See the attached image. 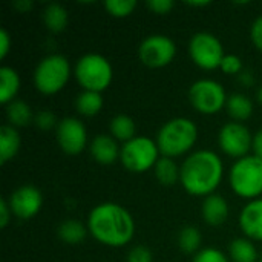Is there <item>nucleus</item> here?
I'll use <instances>...</instances> for the list:
<instances>
[{
    "label": "nucleus",
    "instance_id": "obj_22",
    "mask_svg": "<svg viewBox=\"0 0 262 262\" xmlns=\"http://www.w3.org/2000/svg\"><path fill=\"white\" fill-rule=\"evenodd\" d=\"M229 255L233 262H256L258 250L247 238H236L229 246Z\"/></svg>",
    "mask_w": 262,
    "mask_h": 262
},
{
    "label": "nucleus",
    "instance_id": "obj_19",
    "mask_svg": "<svg viewBox=\"0 0 262 262\" xmlns=\"http://www.w3.org/2000/svg\"><path fill=\"white\" fill-rule=\"evenodd\" d=\"M226 109H227V114L235 121L239 123V121H244V120L250 118V115L253 112V103L244 94H232L227 98Z\"/></svg>",
    "mask_w": 262,
    "mask_h": 262
},
{
    "label": "nucleus",
    "instance_id": "obj_40",
    "mask_svg": "<svg viewBox=\"0 0 262 262\" xmlns=\"http://www.w3.org/2000/svg\"><path fill=\"white\" fill-rule=\"evenodd\" d=\"M187 5H190V6H196V8H198V6H209V5H210V2H207V0H206V2H187Z\"/></svg>",
    "mask_w": 262,
    "mask_h": 262
},
{
    "label": "nucleus",
    "instance_id": "obj_36",
    "mask_svg": "<svg viewBox=\"0 0 262 262\" xmlns=\"http://www.w3.org/2000/svg\"><path fill=\"white\" fill-rule=\"evenodd\" d=\"M11 48V37L6 29H0V58H5Z\"/></svg>",
    "mask_w": 262,
    "mask_h": 262
},
{
    "label": "nucleus",
    "instance_id": "obj_39",
    "mask_svg": "<svg viewBox=\"0 0 262 262\" xmlns=\"http://www.w3.org/2000/svg\"><path fill=\"white\" fill-rule=\"evenodd\" d=\"M239 80H241V83H244L246 86H250V84L253 83V75H252L250 72H241V74H239Z\"/></svg>",
    "mask_w": 262,
    "mask_h": 262
},
{
    "label": "nucleus",
    "instance_id": "obj_23",
    "mask_svg": "<svg viewBox=\"0 0 262 262\" xmlns=\"http://www.w3.org/2000/svg\"><path fill=\"white\" fill-rule=\"evenodd\" d=\"M43 21L52 32H61L68 25V11L60 3H49L43 11Z\"/></svg>",
    "mask_w": 262,
    "mask_h": 262
},
{
    "label": "nucleus",
    "instance_id": "obj_33",
    "mask_svg": "<svg viewBox=\"0 0 262 262\" xmlns=\"http://www.w3.org/2000/svg\"><path fill=\"white\" fill-rule=\"evenodd\" d=\"M147 6L157 14H167L175 6V2H172V0H150V2H147Z\"/></svg>",
    "mask_w": 262,
    "mask_h": 262
},
{
    "label": "nucleus",
    "instance_id": "obj_29",
    "mask_svg": "<svg viewBox=\"0 0 262 262\" xmlns=\"http://www.w3.org/2000/svg\"><path fill=\"white\" fill-rule=\"evenodd\" d=\"M192 262H230L229 258L218 249H213V247H207V249H203L200 250L195 256H193V261Z\"/></svg>",
    "mask_w": 262,
    "mask_h": 262
},
{
    "label": "nucleus",
    "instance_id": "obj_32",
    "mask_svg": "<svg viewBox=\"0 0 262 262\" xmlns=\"http://www.w3.org/2000/svg\"><path fill=\"white\" fill-rule=\"evenodd\" d=\"M127 262H152V253L147 247L137 246L129 252Z\"/></svg>",
    "mask_w": 262,
    "mask_h": 262
},
{
    "label": "nucleus",
    "instance_id": "obj_35",
    "mask_svg": "<svg viewBox=\"0 0 262 262\" xmlns=\"http://www.w3.org/2000/svg\"><path fill=\"white\" fill-rule=\"evenodd\" d=\"M12 212L9 209V204H8V200L2 198L0 200V227L5 229L9 223V218H11Z\"/></svg>",
    "mask_w": 262,
    "mask_h": 262
},
{
    "label": "nucleus",
    "instance_id": "obj_3",
    "mask_svg": "<svg viewBox=\"0 0 262 262\" xmlns=\"http://www.w3.org/2000/svg\"><path fill=\"white\" fill-rule=\"evenodd\" d=\"M198 140L196 124L184 117L169 120L157 134V146L160 154L167 158H175L187 154Z\"/></svg>",
    "mask_w": 262,
    "mask_h": 262
},
{
    "label": "nucleus",
    "instance_id": "obj_42",
    "mask_svg": "<svg viewBox=\"0 0 262 262\" xmlns=\"http://www.w3.org/2000/svg\"><path fill=\"white\" fill-rule=\"evenodd\" d=\"M258 262H262V259H261V261H258Z\"/></svg>",
    "mask_w": 262,
    "mask_h": 262
},
{
    "label": "nucleus",
    "instance_id": "obj_1",
    "mask_svg": "<svg viewBox=\"0 0 262 262\" xmlns=\"http://www.w3.org/2000/svg\"><path fill=\"white\" fill-rule=\"evenodd\" d=\"M89 233L101 244L123 247L129 244L135 233L132 215L120 204L103 203L95 206L88 218Z\"/></svg>",
    "mask_w": 262,
    "mask_h": 262
},
{
    "label": "nucleus",
    "instance_id": "obj_12",
    "mask_svg": "<svg viewBox=\"0 0 262 262\" xmlns=\"http://www.w3.org/2000/svg\"><path fill=\"white\" fill-rule=\"evenodd\" d=\"M57 143L68 155H78L86 147L88 132L84 124L74 117H66L58 121L55 127Z\"/></svg>",
    "mask_w": 262,
    "mask_h": 262
},
{
    "label": "nucleus",
    "instance_id": "obj_17",
    "mask_svg": "<svg viewBox=\"0 0 262 262\" xmlns=\"http://www.w3.org/2000/svg\"><path fill=\"white\" fill-rule=\"evenodd\" d=\"M20 135L15 127L5 124L0 129V163L5 164L12 160L20 149Z\"/></svg>",
    "mask_w": 262,
    "mask_h": 262
},
{
    "label": "nucleus",
    "instance_id": "obj_2",
    "mask_svg": "<svg viewBox=\"0 0 262 262\" xmlns=\"http://www.w3.org/2000/svg\"><path fill=\"white\" fill-rule=\"evenodd\" d=\"M224 166L212 150H196L189 155L180 167V181L187 193L209 196L221 184Z\"/></svg>",
    "mask_w": 262,
    "mask_h": 262
},
{
    "label": "nucleus",
    "instance_id": "obj_5",
    "mask_svg": "<svg viewBox=\"0 0 262 262\" xmlns=\"http://www.w3.org/2000/svg\"><path fill=\"white\" fill-rule=\"evenodd\" d=\"M114 77L111 61L100 54H86L75 64V78L84 91L103 92Z\"/></svg>",
    "mask_w": 262,
    "mask_h": 262
},
{
    "label": "nucleus",
    "instance_id": "obj_28",
    "mask_svg": "<svg viewBox=\"0 0 262 262\" xmlns=\"http://www.w3.org/2000/svg\"><path fill=\"white\" fill-rule=\"evenodd\" d=\"M104 8L114 17H127L137 8V2L135 0H106Z\"/></svg>",
    "mask_w": 262,
    "mask_h": 262
},
{
    "label": "nucleus",
    "instance_id": "obj_9",
    "mask_svg": "<svg viewBox=\"0 0 262 262\" xmlns=\"http://www.w3.org/2000/svg\"><path fill=\"white\" fill-rule=\"evenodd\" d=\"M189 54L196 66L207 71L221 68L223 58L226 57L221 40L206 31L196 32L190 38Z\"/></svg>",
    "mask_w": 262,
    "mask_h": 262
},
{
    "label": "nucleus",
    "instance_id": "obj_6",
    "mask_svg": "<svg viewBox=\"0 0 262 262\" xmlns=\"http://www.w3.org/2000/svg\"><path fill=\"white\" fill-rule=\"evenodd\" d=\"M71 75V64L64 55L51 54L38 61L34 71V84L45 94L52 95L64 88Z\"/></svg>",
    "mask_w": 262,
    "mask_h": 262
},
{
    "label": "nucleus",
    "instance_id": "obj_34",
    "mask_svg": "<svg viewBox=\"0 0 262 262\" xmlns=\"http://www.w3.org/2000/svg\"><path fill=\"white\" fill-rule=\"evenodd\" d=\"M250 37H252L253 45L262 52V15L255 18V21L252 25V29H250Z\"/></svg>",
    "mask_w": 262,
    "mask_h": 262
},
{
    "label": "nucleus",
    "instance_id": "obj_24",
    "mask_svg": "<svg viewBox=\"0 0 262 262\" xmlns=\"http://www.w3.org/2000/svg\"><path fill=\"white\" fill-rule=\"evenodd\" d=\"M154 170H155V178L163 186H173L180 180V167L172 158L161 157L157 161Z\"/></svg>",
    "mask_w": 262,
    "mask_h": 262
},
{
    "label": "nucleus",
    "instance_id": "obj_38",
    "mask_svg": "<svg viewBox=\"0 0 262 262\" xmlns=\"http://www.w3.org/2000/svg\"><path fill=\"white\" fill-rule=\"evenodd\" d=\"M14 6L20 11V12H26L32 8V2L31 0H18L14 3Z\"/></svg>",
    "mask_w": 262,
    "mask_h": 262
},
{
    "label": "nucleus",
    "instance_id": "obj_21",
    "mask_svg": "<svg viewBox=\"0 0 262 262\" xmlns=\"http://www.w3.org/2000/svg\"><path fill=\"white\" fill-rule=\"evenodd\" d=\"M109 129H111V134L115 140H120L124 143H127L137 137L135 135L137 134L135 121L129 115H124V114L115 115L109 123Z\"/></svg>",
    "mask_w": 262,
    "mask_h": 262
},
{
    "label": "nucleus",
    "instance_id": "obj_10",
    "mask_svg": "<svg viewBox=\"0 0 262 262\" xmlns=\"http://www.w3.org/2000/svg\"><path fill=\"white\" fill-rule=\"evenodd\" d=\"M177 54L175 41L164 34H154L146 37L140 48V60L149 68H164L167 66Z\"/></svg>",
    "mask_w": 262,
    "mask_h": 262
},
{
    "label": "nucleus",
    "instance_id": "obj_37",
    "mask_svg": "<svg viewBox=\"0 0 262 262\" xmlns=\"http://www.w3.org/2000/svg\"><path fill=\"white\" fill-rule=\"evenodd\" d=\"M252 150L253 155L262 160V129H259L255 135H253V144H252Z\"/></svg>",
    "mask_w": 262,
    "mask_h": 262
},
{
    "label": "nucleus",
    "instance_id": "obj_4",
    "mask_svg": "<svg viewBox=\"0 0 262 262\" xmlns=\"http://www.w3.org/2000/svg\"><path fill=\"white\" fill-rule=\"evenodd\" d=\"M230 187L246 200H258L262 193V160L255 155H247L236 160L229 173Z\"/></svg>",
    "mask_w": 262,
    "mask_h": 262
},
{
    "label": "nucleus",
    "instance_id": "obj_27",
    "mask_svg": "<svg viewBox=\"0 0 262 262\" xmlns=\"http://www.w3.org/2000/svg\"><path fill=\"white\" fill-rule=\"evenodd\" d=\"M201 233L196 227H184L181 229L178 235V246L184 253H198L200 246H201Z\"/></svg>",
    "mask_w": 262,
    "mask_h": 262
},
{
    "label": "nucleus",
    "instance_id": "obj_20",
    "mask_svg": "<svg viewBox=\"0 0 262 262\" xmlns=\"http://www.w3.org/2000/svg\"><path fill=\"white\" fill-rule=\"evenodd\" d=\"M6 118L8 124L12 127H25L32 121V111L28 103L21 100H14L6 106Z\"/></svg>",
    "mask_w": 262,
    "mask_h": 262
},
{
    "label": "nucleus",
    "instance_id": "obj_7",
    "mask_svg": "<svg viewBox=\"0 0 262 262\" xmlns=\"http://www.w3.org/2000/svg\"><path fill=\"white\" fill-rule=\"evenodd\" d=\"M160 150L157 141L147 137H135L124 143L120 152V161L123 166L134 173H143L150 167H155L160 160Z\"/></svg>",
    "mask_w": 262,
    "mask_h": 262
},
{
    "label": "nucleus",
    "instance_id": "obj_18",
    "mask_svg": "<svg viewBox=\"0 0 262 262\" xmlns=\"http://www.w3.org/2000/svg\"><path fill=\"white\" fill-rule=\"evenodd\" d=\"M20 88V77L15 69L9 66L0 68V103L9 104L14 101Z\"/></svg>",
    "mask_w": 262,
    "mask_h": 262
},
{
    "label": "nucleus",
    "instance_id": "obj_30",
    "mask_svg": "<svg viewBox=\"0 0 262 262\" xmlns=\"http://www.w3.org/2000/svg\"><path fill=\"white\" fill-rule=\"evenodd\" d=\"M221 69H223L224 74H229V75L241 74V72H243V60H241L238 55L229 54V55H226V57L223 58Z\"/></svg>",
    "mask_w": 262,
    "mask_h": 262
},
{
    "label": "nucleus",
    "instance_id": "obj_25",
    "mask_svg": "<svg viewBox=\"0 0 262 262\" xmlns=\"http://www.w3.org/2000/svg\"><path fill=\"white\" fill-rule=\"evenodd\" d=\"M75 107H77V111L81 115H84V117H94L103 107V97H101L100 92L83 91L77 97V100H75Z\"/></svg>",
    "mask_w": 262,
    "mask_h": 262
},
{
    "label": "nucleus",
    "instance_id": "obj_8",
    "mask_svg": "<svg viewBox=\"0 0 262 262\" xmlns=\"http://www.w3.org/2000/svg\"><path fill=\"white\" fill-rule=\"evenodd\" d=\"M189 98L192 106L206 115L218 114L227 103V94L224 88L210 78L195 81L189 89Z\"/></svg>",
    "mask_w": 262,
    "mask_h": 262
},
{
    "label": "nucleus",
    "instance_id": "obj_31",
    "mask_svg": "<svg viewBox=\"0 0 262 262\" xmlns=\"http://www.w3.org/2000/svg\"><path fill=\"white\" fill-rule=\"evenodd\" d=\"M34 121L43 130H49L52 127H57V124H58V121L55 120V115L51 111H40L34 117Z\"/></svg>",
    "mask_w": 262,
    "mask_h": 262
},
{
    "label": "nucleus",
    "instance_id": "obj_13",
    "mask_svg": "<svg viewBox=\"0 0 262 262\" xmlns=\"http://www.w3.org/2000/svg\"><path fill=\"white\" fill-rule=\"evenodd\" d=\"M8 204L15 218L26 221L40 212L43 204V196L35 186L25 184L11 193V196L8 198Z\"/></svg>",
    "mask_w": 262,
    "mask_h": 262
},
{
    "label": "nucleus",
    "instance_id": "obj_26",
    "mask_svg": "<svg viewBox=\"0 0 262 262\" xmlns=\"http://www.w3.org/2000/svg\"><path fill=\"white\" fill-rule=\"evenodd\" d=\"M58 238L66 244H80L86 238V227L78 220H66L58 226Z\"/></svg>",
    "mask_w": 262,
    "mask_h": 262
},
{
    "label": "nucleus",
    "instance_id": "obj_15",
    "mask_svg": "<svg viewBox=\"0 0 262 262\" xmlns=\"http://www.w3.org/2000/svg\"><path fill=\"white\" fill-rule=\"evenodd\" d=\"M121 149L111 135H97L91 143V155L100 164H112L120 158Z\"/></svg>",
    "mask_w": 262,
    "mask_h": 262
},
{
    "label": "nucleus",
    "instance_id": "obj_41",
    "mask_svg": "<svg viewBox=\"0 0 262 262\" xmlns=\"http://www.w3.org/2000/svg\"><path fill=\"white\" fill-rule=\"evenodd\" d=\"M256 97H258V101L262 103V86L258 89V92H256Z\"/></svg>",
    "mask_w": 262,
    "mask_h": 262
},
{
    "label": "nucleus",
    "instance_id": "obj_14",
    "mask_svg": "<svg viewBox=\"0 0 262 262\" xmlns=\"http://www.w3.org/2000/svg\"><path fill=\"white\" fill-rule=\"evenodd\" d=\"M239 227L247 238L262 241V200H252L239 213Z\"/></svg>",
    "mask_w": 262,
    "mask_h": 262
},
{
    "label": "nucleus",
    "instance_id": "obj_16",
    "mask_svg": "<svg viewBox=\"0 0 262 262\" xmlns=\"http://www.w3.org/2000/svg\"><path fill=\"white\" fill-rule=\"evenodd\" d=\"M201 213H203V220L209 226L218 227L224 224L229 218V204L221 195L212 193L204 198Z\"/></svg>",
    "mask_w": 262,
    "mask_h": 262
},
{
    "label": "nucleus",
    "instance_id": "obj_11",
    "mask_svg": "<svg viewBox=\"0 0 262 262\" xmlns=\"http://www.w3.org/2000/svg\"><path fill=\"white\" fill-rule=\"evenodd\" d=\"M218 144L224 154L235 158L247 157L253 144V135L249 127L238 121L226 123L218 134Z\"/></svg>",
    "mask_w": 262,
    "mask_h": 262
}]
</instances>
